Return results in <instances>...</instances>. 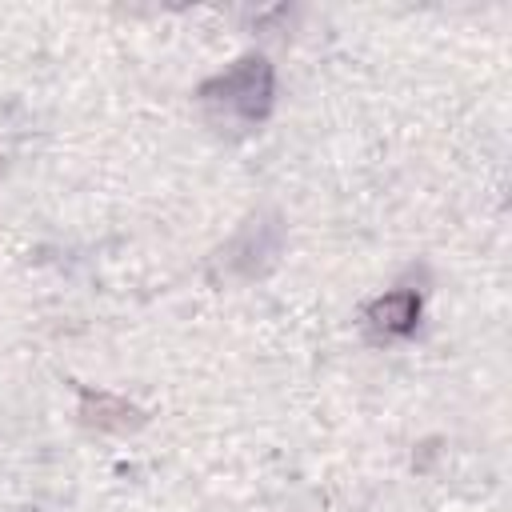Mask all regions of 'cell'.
<instances>
[{"label":"cell","instance_id":"6da1fadb","mask_svg":"<svg viewBox=\"0 0 512 512\" xmlns=\"http://www.w3.org/2000/svg\"><path fill=\"white\" fill-rule=\"evenodd\" d=\"M272 92H276L272 64L264 56H244L228 72H220V76L200 84V104L208 108V116L216 124L228 120V124L252 128V124H260L268 116Z\"/></svg>","mask_w":512,"mask_h":512},{"label":"cell","instance_id":"7a4b0ae2","mask_svg":"<svg viewBox=\"0 0 512 512\" xmlns=\"http://www.w3.org/2000/svg\"><path fill=\"white\" fill-rule=\"evenodd\" d=\"M276 252H280V224L276 220H252L232 240V248L224 256H228V268L236 276H256V272H264V264H272Z\"/></svg>","mask_w":512,"mask_h":512},{"label":"cell","instance_id":"3957f363","mask_svg":"<svg viewBox=\"0 0 512 512\" xmlns=\"http://www.w3.org/2000/svg\"><path fill=\"white\" fill-rule=\"evenodd\" d=\"M416 320H420V296L408 292V288L404 292H388V296H380V300H372L364 308V324L384 340L408 336L416 328Z\"/></svg>","mask_w":512,"mask_h":512},{"label":"cell","instance_id":"277c9868","mask_svg":"<svg viewBox=\"0 0 512 512\" xmlns=\"http://www.w3.org/2000/svg\"><path fill=\"white\" fill-rule=\"evenodd\" d=\"M80 416L96 432H132V428L144 424L140 408H132L128 400L108 396V392H84L80 396Z\"/></svg>","mask_w":512,"mask_h":512}]
</instances>
